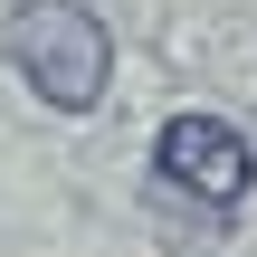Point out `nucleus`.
Returning <instances> with one entry per match:
<instances>
[{
	"label": "nucleus",
	"instance_id": "f257e3e1",
	"mask_svg": "<svg viewBox=\"0 0 257 257\" xmlns=\"http://www.w3.org/2000/svg\"><path fill=\"white\" fill-rule=\"evenodd\" d=\"M0 57L19 67V86L57 114H86L105 105L114 86V29L86 10V0H10V29H0Z\"/></svg>",
	"mask_w": 257,
	"mask_h": 257
},
{
	"label": "nucleus",
	"instance_id": "f03ea898",
	"mask_svg": "<svg viewBox=\"0 0 257 257\" xmlns=\"http://www.w3.org/2000/svg\"><path fill=\"white\" fill-rule=\"evenodd\" d=\"M162 181L172 191H191V200H248V181H257V153H248V134L229 124V114H172L162 124Z\"/></svg>",
	"mask_w": 257,
	"mask_h": 257
}]
</instances>
